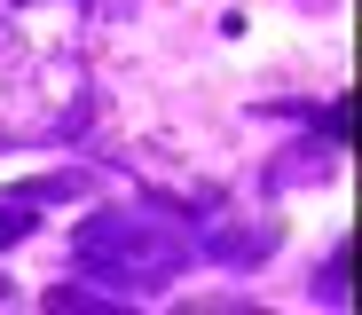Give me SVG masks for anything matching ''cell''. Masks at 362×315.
Wrapping results in <instances>:
<instances>
[{"mask_svg":"<svg viewBox=\"0 0 362 315\" xmlns=\"http://www.w3.org/2000/svg\"><path fill=\"white\" fill-rule=\"evenodd\" d=\"M79 268L110 276V284H165L181 268V236H165L158 221H127V213H103L79 229Z\"/></svg>","mask_w":362,"mask_h":315,"instance_id":"6da1fadb","label":"cell"},{"mask_svg":"<svg viewBox=\"0 0 362 315\" xmlns=\"http://www.w3.org/2000/svg\"><path fill=\"white\" fill-rule=\"evenodd\" d=\"M16 236H32V205L24 197H0V244H16Z\"/></svg>","mask_w":362,"mask_h":315,"instance_id":"7a4b0ae2","label":"cell"}]
</instances>
